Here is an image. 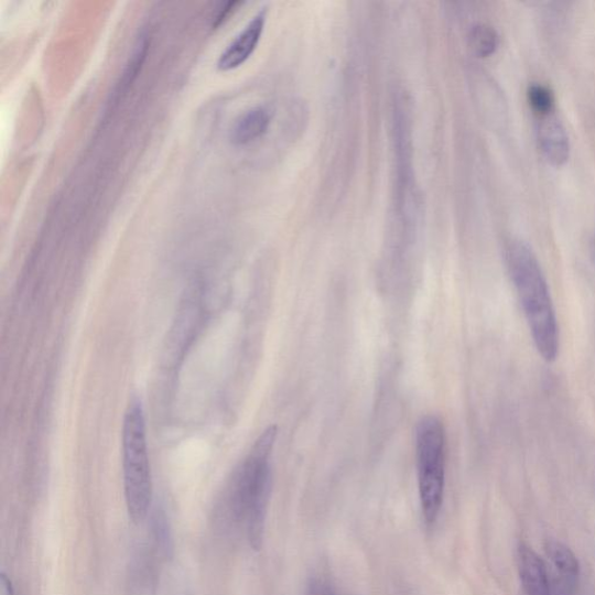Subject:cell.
<instances>
[{"mask_svg": "<svg viewBox=\"0 0 595 595\" xmlns=\"http://www.w3.org/2000/svg\"><path fill=\"white\" fill-rule=\"evenodd\" d=\"M311 594L312 595H336L333 588L329 586V584L322 581L313 582L311 586Z\"/></svg>", "mask_w": 595, "mask_h": 595, "instance_id": "4fadbf2b", "label": "cell"}, {"mask_svg": "<svg viewBox=\"0 0 595 595\" xmlns=\"http://www.w3.org/2000/svg\"><path fill=\"white\" fill-rule=\"evenodd\" d=\"M415 454L421 511L428 524L436 522L444 498L446 436L436 415L420 419L415 430Z\"/></svg>", "mask_w": 595, "mask_h": 595, "instance_id": "277c9868", "label": "cell"}, {"mask_svg": "<svg viewBox=\"0 0 595 595\" xmlns=\"http://www.w3.org/2000/svg\"><path fill=\"white\" fill-rule=\"evenodd\" d=\"M275 437L278 428L270 426L255 441L229 487L231 512L237 520L246 522L248 541L253 550H260L264 539Z\"/></svg>", "mask_w": 595, "mask_h": 595, "instance_id": "7a4b0ae2", "label": "cell"}, {"mask_svg": "<svg viewBox=\"0 0 595 595\" xmlns=\"http://www.w3.org/2000/svg\"><path fill=\"white\" fill-rule=\"evenodd\" d=\"M469 46L478 57L491 56L499 46V35L490 25H475L469 34Z\"/></svg>", "mask_w": 595, "mask_h": 595, "instance_id": "30bf717a", "label": "cell"}, {"mask_svg": "<svg viewBox=\"0 0 595 595\" xmlns=\"http://www.w3.org/2000/svg\"><path fill=\"white\" fill-rule=\"evenodd\" d=\"M0 595H14L12 583L6 573L0 576Z\"/></svg>", "mask_w": 595, "mask_h": 595, "instance_id": "5bb4252c", "label": "cell"}, {"mask_svg": "<svg viewBox=\"0 0 595 595\" xmlns=\"http://www.w3.org/2000/svg\"><path fill=\"white\" fill-rule=\"evenodd\" d=\"M266 25V11L259 12L248 25L231 40L218 58L221 71L238 68L257 50Z\"/></svg>", "mask_w": 595, "mask_h": 595, "instance_id": "52a82bcc", "label": "cell"}, {"mask_svg": "<svg viewBox=\"0 0 595 595\" xmlns=\"http://www.w3.org/2000/svg\"><path fill=\"white\" fill-rule=\"evenodd\" d=\"M271 111L259 105L240 115L232 122L229 139L236 144H247L261 138L269 129Z\"/></svg>", "mask_w": 595, "mask_h": 595, "instance_id": "9c48e42d", "label": "cell"}, {"mask_svg": "<svg viewBox=\"0 0 595 595\" xmlns=\"http://www.w3.org/2000/svg\"><path fill=\"white\" fill-rule=\"evenodd\" d=\"M528 101L538 117L555 112V96L547 85L531 84L528 89Z\"/></svg>", "mask_w": 595, "mask_h": 595, "instance_id": "8fae6325", "label": "cell"}, {"mask_svg": "<svg viewBox=\"0 0 595 595\" xmlns=\"http://www.w3.org/2000/svg\"><path fill=\"white\" fill-rule=\"evenodd\" d=\"M545 550L550 566L554 570L552 594L575 595L581 577V564L575 552L558 541L548 542Z\"/></svg>", "mask_w": 595, "mask_h": 595, "instance_id": "8992f818", "label": "cell"}, {"mask_svg": "<svg viewBox=\"0 0 595 595\" xmlns=\"http://www.w3.org/2000/svg\"><path fill=\"white\" fill-rule=\"evenodd\" d=\"M518 570L526 595H554L545 562L526 544L518 549Z\"/></svg>", "mask_w": 595, "mask_h": 595, "instance_id": "ba28073f", "label": "cell"}, {"mask_svg": "<svg viewBox=\"0 0 595 595\" xmlns=\"http://www.w3.org/2000/svg\"><path fill=\"white\" fill-rule=\"evenodd\" d=\"M537 136L540 151L548 163L562 166L571 154L569 133L555 112L538 117Z\"/></svg>", "mask_w": 595, "mask_h": 595, "instance_id": "5b68a950", "label": "cell"}, {"mask_svg": "<svg viewBox=\"0 0 595 595\" xmlns=\"http://www.w3.org/2000/svg\"><path fill=\"white\" fill-rule=\"evenodd\" d=\"M154 531L160 545L167 554V551L172 550V537H170V531L164 515L161 513L155 517Z\"/></svg>", "mask_w": 595, "mask_h": 595, "instance_id": "7c38bea8", "label": "cell"}, {"mask_svg": "<svg viewBox=\"0 0 595 595\" xmlns=\"http://www.w3.org/2000/svg\"><path fill=\"white\" fill-rule=\"evenodd\" d=\"M123 487L127 512L134 523L142 522L153 500L144 411L134 398L125 413L122 428Z\"/></svg>", "mask_w": 595, "mask_h": 595, "instance_id": "3957f363", "label": "cell"}, {"mask_svg": "<svg viewBox=\"0 0 595 595\" xmlns=\"http://www.w3.org/2000/svg\"><path fill=\"white\" fill-rule=\"evenodd\" d=\"M592 255H593V260H594V264H595V237L592 241Z\"/></svg>", "mask_w": 595, "mask_h": 595, "instance_id": "9a60e30c", "label": "cell"}, {"mask_svg": "<svg viewBox=\"0 0 595 595\" xmlns=\"http://www.w3.org/2000/svg\"><path fill=\"white\" fill-rule=\"evenodd\" d=\"M506 261L538 351L554 363L560 350V332L554 304L540 262L526 242H509Z\"/></svg>", "mask_w": 595, "mask_h": 595, "instance_id": "6da1fadb", "label": "cell"}]
</instances>
